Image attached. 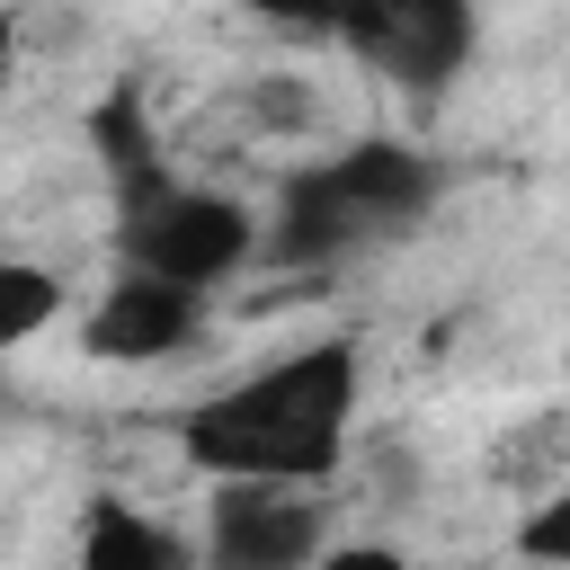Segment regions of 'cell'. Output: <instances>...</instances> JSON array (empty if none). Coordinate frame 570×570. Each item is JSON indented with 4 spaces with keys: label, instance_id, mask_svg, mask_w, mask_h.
Masks as SVG:
<instances>
[{
    "label": "cell",
    "instance_id": "30bf717a",
    "mask_svg": "<svg viewBox=\"0 0 570 570\" xmlns=\"http://www.w3.org/2000/svg\"><path fill=\"white\" fill-rule=\"evenodd\" d=\"M356 9L365 0H258V18L267 27H294V36H347Z\"/></svg>",
    "mask_w": 570,
    "mask_h": 570
},
{
    "label": "cell",
    "instance_id": "52a82bcc",
    "mask_svg": "<svg viewBox=\"0 0 570 570\" xmlns=\"http://www.w3.org/2000/svg\"><path fill=\"white\" fill-rule=\"evenodd\" d=\"M374 223L356 214V196L338 187V169H303L294 187H285V214H276V258H294V267H312V258H338V249H356Z\"/></svg>",
    "mask_w": 570,
    "mask_h": 570
},
{
    "label": "cell",
    "instance_id": "3957f363",
    "mask_svg": "<svg viewBox=\"0 0 570 570\" xmlns=\"http://www.w3.org/2000/svg\"><path fill=\"white\" fill-rule=\"evenodd\" d=\"M321 517L294 481H223L214 499V570H312Z\"/></svg>",
    "mask_w": 570,
    "mask_h": 570
},
{
    "label": "cell",
    "instance_id": "5b68a950",
    "mask_svg": "<svg viewBox=\"0 0 570 570\" xmlns=\"http://www.w3.org/2000/svg\"><path fill=\"white\" fill-rule=\"evenodd\" d=\"M196 312H205V294L125 267V276L107 285V303L89 312V356H116V365H134V356H169V347L196 338Z\"/></svg>",
    "mask_w": 570,
    "mask_h": 570
},
{
    "label": "cell",
    "instance_id": "4fadbf2b",
    "mask_svg": "<svg viewBox=\"0 0 570 570\" xmlns=\"http://www.w3.org/2000/svg\"><path fill=\"white\" fill-rule=\"evenodd\" d=\"M312 570H410L392 543H338V552H312Z\"/></svg>",
    "mask_w": 570,
    "mask_h": 570
},
{
    "label": "cell",
    "instance_id": "5bb4252c",
    "mask_svg": "<svg viewBox=\"0 0 570 570\" xmlns=\"http://www.w3.org/2000/svg\"><path fill=\"white\" fill-rule=\"evenodd\" d=\"M9 62H18V18L0 9V80H9Z\"/></svg>",
    "mask_w": 570,
    "mask_h": 570
},
{
    "label": "cell",
    "instance_id": "8fae6325",
    "mask_svg": "<svg viewBox=\"0 0 570 570\" xmlns=\"http://www.w3.org/2000/svg\"><path fill=\"white\" fill-rule=\"evenodd\" d=\"M517 543H525V561H570V499H543Z\"/></svg>",
    "mask_w": 570,
    "mask_h": 570
},
{
    "label": "cell",
    "instance_id": "7a4b0ae2",
    "mask_svg": "<svg viewBox=\"0 0 570 570\" xmlns=\"http://www.w3.org/2000/svg\"><path fill=\"white\" fill-rule=\"evenodd\" d=\"M249 249H258V232H249V214H240L232 196L160 187L151 169L134 178V196H125V258H134L142 276H169V285L205 294V285H223Z\"/></svg>",
    "mask_w": 570,
    "mask_h": 570
},
{
    "label": "cell",
    "instance_id": "ba28073f",
    "mask_svg": "<svg viewBox=\"0 0 570 570\" xmlns=\"http://www.w3.org/2000/svg\"><path fill=\"white\" fill-rule=\"evenodd\" d=\"M80 570H187V561H178L169 525L134 517L125 499H98L89 525H80Z\"/></svg>",
    "mask_w": 570,
    "mask_h": 570
},
{
    "label": "cell",
    "instance_id": "7c38bea8",
    "mask_svg": "<svg viewBox=\"0 0 570 570\" xmlns=\"http://www.w3.org/2000/svg\"><path fill=\"white\" fill-rule=\"evenodd\" d=\"M98 142H107V160H116L125 178H142V134H134V107H107V116H98Z\"/></svg>",
    "mask_w": 570,
    "mask_h": 570
},
{
    "label": "cell",
    "instance_id": "9c48e42d",
    "mask_svg": "<svg viewBox=\"0 0 570 570\" xmlns=\"http://www.w3.org/2000/svg\"><path fill=\"white\" fill-rule=\"evenodd\" d=\"M53 312H62V285L45 267H27V258H0V347L36 338Z\"/></svg>",
    "mask_w": 570,
    "mask_h": 570
},
{
    "label": "cell",
    "instance_id": "6da1fadb",
    "mask_svg": "<svg viewBox=\"0 0 570 570\" xmlns=\"http://www.w3.org/2000/svg\"><path fill=\"white\" fill-rule=\"evenodd\" d=\"M347 410H356V347L321 338L303 356H276L267 374L214 392L187 419V454L214 481H321L347 454Z\"/></svg>",
    "mask_w": 570,
    "mask_h": 570
},
{
    "label": "cell",
    "instance_id": "277c9868",
    "mask_svg": "<svg viewBox=\"0 0 570 570\" xmlns=\"http://www.w3.org/2000/svg\"><path fill=\"white\" fill-rule=\"evenodd\" d=\"M347 36H356L383 71L436 89V80H454L463 53H472V0H365V9L347 18Z\"/></svg>",
    "mask_w": 570,
    "mask_h": 570
},
{
    "label": "cell",
    "instance_id": "8992f818",
    "mask_svg": "<svg viewBox=\"0 0 570 570\" xmlns=\"http://www.w3.org/2000/svg\"><path fill=\"white\" fill-rule=\"evenodd\" d=\"M330 169H338V187L356 196V214H365L374 232L428 214V196H436V160H419L410 142H356V151H338Z\"/></svg>",
    "mask_w": 570,
    "mask_h": 570
}]
</instances>
